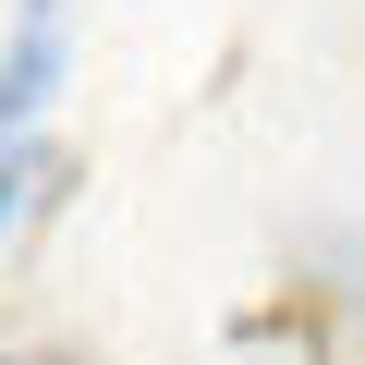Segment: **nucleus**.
<instances>
[{
    "label": "nucleus",
    "instance_id": "f257e3e1",
    "mask_svg": "<svg viewBox=\"0 0 365 365\" xmlns=\"http://www.w3.org/2000/svg\"><path fill=\"white\" fill-rule=\"evenodd\" d=\"M49 86H61V0H25L13 49H0V146L49 110Z\"/></svg>",
    "mask_w": 365,
    "mask_h": 365
},
{
    "label": "nucleus",
    "instance_id": "f03ea898",
    "mask_svg": "<svg viewBox=\"0 0 365 365\" xmlns=\"http://www.w3.org/2000/svg\"><path fill=\"white\" fill-rule=\"evenodd\" d=\"M13 195H25V182H13V146H0V220H13Z\"/></svg>",
    "mask_w": 365,
    "mask_h": 365
},
{
    "label": "nucleus",
    "instance_id": "7ed1b4c3",
    "mask_svg": "<svg viewBox=\"0 0 365 365\" xmlns=\"http://www.w3.org/2000/svg\"><path fill=\"white\" fill-rule=\"evenodd\" d=\"M0 365H25V353H0Z\"/></svg>",
    "mask_w": 365,
    "mask_h": 365
}]
</instances>
